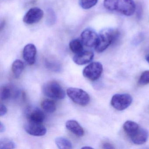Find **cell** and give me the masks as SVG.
I'll return each instance as SVG.
<instances>
[{"label": "cell", "mask_w": 149, "mask_h": 149, "mask_svg": "<svg viewBox=\"0 0 149 149\" xmlns=\"http://www.w3.org/2000/svg\"><path fill=\"white\" fill-rule=\"evenodd\" d=\"M104 6L107 10L127 16L133 15L136 8L133 0H104Z\"/></svg>", "instance_id": "1"}, {"label": "cell", "mask_w": 149, "mask_h": 149, "mask_svg": "<svg viewBox=\"0 0 149 149\" xmlns=\"http://www.w3.org/2000/svg\"><path fill=\"white\" fill-rule=\"evenodd\" d=\"M119 36V32L116 29H107L100 32L98 42L95 47L97 53H102L106 50Z\"/></svg>", "instance_id": "2"}, {"label": "cell", "mask_w": 149, "mask_h": 149, "mask_svg": "<svg viewBox=\"0 0 149 149\" xmlns=\"http://www.w3.org/2000/svg\"><path fill=\"white\" fill-rule=\"evenodd\" d=\"M42 92L46 96L55 99H64L66 94L62 87L57 82L50 81L42 87Z\"/></svg>", "instance_id": "3"}, {"label": "cell", "mask_w": 149, "mask_h": 149, "mask_svg": "<svg viewBox=\"0 0 149 149\" xmlns=\"http://www.w3.org/2000/svg\"><path fill=\"white\" fill-rule=\"evenodd\" d=\"M67 95L73 102L81 106L88 105L90 97L87 92L78 88H70L67 90Z\"/></svg>", "instance_id": "4"}, {"label": "cell", "mask_w": 149, "mask_h": 149, "mask_svg": "<svg viewBox=\"0 0 149 149\" xmlns=\"http://www.w3.org/2000/svg\"><path fill=\"white\" fill-rule=\"evenodd\" d=\"M132 102V97L129 94H117L112 96L111 104L116 109L123 111L128 108Z\"/></svg>", "instance_id": "5"}, {"label": "cell", "mask_w": 149, "mask_h": 149, "mask_svg": "<svg viewBox=\"0 0 149 149\" xmlns=\"http://www.w3.org/2000/svg\"><path fill=\"white\" fill-rule=\"evenodd\" d=\"M103 66L98 62H94L86 66L83 71L84 76L91 81L97 80L102 75Z\"/></svg>", "instance_id": "6"}, {"label": "cell", "mask_w": 149, "mask_h": 149, "mask_svg": "<svg viewBox=\"0 0 149 149\" xmlns=\"http://www.w3.org/2000/svg\"><path fill=\"white\" fill-rule=\"evenodd\" d=\"M44 16L43 11L40 8H30L23 17V22L26 24L32 25L39 22Z\"/></svg>", "instance_id": "7"}, {"label": "cell", "mask_w": 149, "mask_h": 149, "mask_svg": "<svg viewBox=\"0 0 149 149\" xmlns=\"http://www.w3.org/2000/svg\"><path fill=\"white\" fill-rule=\"evenodd\" d=\"M99 36L93 29H87L81 34V40L84 45L89 47H95L98 42Z\"/></svg>", "instance_id": "8"}, {"label": "cell", "mask_w": 149, "mask_h": 149, "mask_svg": "<svg viewBox=\"0 0 149 149\" xmlns=\"http://www.w3.org/2000/svg\"><path fill=\"white\" fill-rule=\"evenodd\" d=\"M25 130L29 135L36 136H44L47 132V128L42 123L29 122L25 125Z\"/></svg>", "instance_id": "9"}, {"label": "cell", "mask_w": 149, "mask_h": 149, "mask_svg": "<svg viewBox=\"0 0 149 149\" xmlns=\"http://www.w3.org/2000/svg\"><path fill=\"white\" fill-rule=\"evenodd\" d=\"M26 116L29 122L38 123H42L45 118L44 112L37 108L28 109Z\"/></svg>", "instance_id": "10"}, {"label": "cell", "mask_w": 149, "mask_h": 149, "mask_svg": "<svg viewBox=\"0 0 149 149\" xmlns=\"http://www.w3.org/2000/svg\"><path fill=\"white\" fill-rule=\"evenodd\" d=\"M37 49L34 44H27L24 47L23 50V57L25 61L29 64L33 65L36 62Z\"/></svg>", "instance_id": "11"}, {"label": "cell", "mask_w": 149, "mask_h": 149, "mask_svg": "<svg viewBox=\"0 0 149 149\" xmlns=\"http://www.w3.org/2000/svg\"><path fill=\"white\" fill-rule=\"evenodd\" d=\"M94 53L91 51H83L76 54L73 57V61L77 65H84L90 62L94 58Z\"/></svg>", "instance_id": "12"}, {"label": "cell", "mask_w": 149, "mask_h": 149, "mask_svg": "<svg viewBox=\"0 0 149 149\" xmlns=\"http://www.w3.org/2000/svg\"><path fill=\"white\" fill-rule=\"evenodd\" d=\"M149 137V133L146 129L140 127L136 134L131 137V141L134 144H143L147 141Z\"/></svg>", "instance_id": "13"}, {"label": "cell", "mask_w": 149, "mask_h": 149, "mask_svg": "<svg viewBox=\"0 0 149 149\" xmlns=\"http://www.w3.org/2000/svg\"><path fill=\"white\" fill-rule=\"evenodd\" d=\"M66 127L68 130L77 136H82L84 135L83 128L76 120H68L66 123Z\"/></svg>", "instance_id": "14"}, {"label": "cell", "mask_w": 149, "mask_h": 149, "mask_svg": "<svg viewBox=\"0 0 149 149\" xmlns=\"http://www.w3.org/2000/svg\"><path fill=\"white\" fill-rule=\"evenodd\" d=\"M140 127L136 122L130 120L126 121L123 125L124 130L130 137L133 136Z\"/></svg>", "instance_id": "15"}, {"label": "cell", "mask_w": 149, "mask_h": 149, "mask_svg": "<svg viewBox=\"0 0 149 149\" xmlns=\"http://www.w3.org/2000/svg\"><path fill=\"white\" fill-rule=\"evenodd\" d=\"M83 45L81 40L74 39L70 42V49L73 53L76 54L83 51Z\"/></svg>", "instance_id": "16"}, {"label": "cell", "mask_w": 149, "mask_h": 149, "mask_svg": "<svg viewBox=\"0 0 149 149\" xmlns=\"http://www.w3.org/2000/svg\"><path fill=\"white\" fill-rule=\"evenodd\" d=\"M24 69L23 62L20 60H16L12 64V69L15 77L18 78L22 74Z\"/></svg>", "instance_id": "17"}, {"label": "cell", "mask_w": 149, "mask_h": 149, "mask_svg": "<svg viewBox=\"0 0 149 149\" xmlns=\"http://www.w3.org/2000/svg\"><path fill=\"white\" fill-rule=\"evenodd\" d=\"M55 143L59 149H71L73 148L71 142L63 137H58L55 139Z\"/></svg>", "instance_id": "18"}, {"label": "cell", "mask_w": 149, "mask_h": 149, "mask_svg": "<svg viewBox=\"0 0 149 149\" xmlns=\"http://www.w3.org/2000/svg\"><path fill=\"white\" fill-rule=\"evenodd\" d=\"M42 108L48 113H53L56 110V105L53 100L46 99L43 100L41 104Z\"/></svg>", "instance_id": "19"}, {"label": "cell", "mask_w": 149, "mask_h": 149, "mask_svg": "<svg viewBox=\"0 0 149 149\" xmlns=\"http://www.w3.org/2000/svg\"><path fill=\"white\" fill-rule=\"evenodd\" d=\"M15 143L8 138H4L0 140V149H14L16 147Z\"/></svg>", "instance_id": "20"}, {"label": "cell", "mask_w": 149, "mask_h": 149, "mask_svg": "<svg viewBox=\"0 0 149 149\" xmlns=\"http://www.w3.org/2000/svg\"><path fill=\"white\" fill-rule=\"evenodd\" d=\"M12 88L9 86H3L1 88V99L5 101L9 98L13 94Z\"/></svg>", "instance_id": "21"}, {"label": "cell", "mask_w": 149, "mask_h": 149, "mask_svg": "<svg viewBox=\"0 0 149 149\" xmlns=\"http://www.w3.org/2000/svg\"><path fill=\"white\" fill-rule=\"evenodd\" d=\"M98 0H80L81 7L84 9H90L95 6L98 2Z\"/></svg>", "instance_id": "22"}, {"label": "cell", "mask_w": 149, "mask_h": 149, "mask_svg": "<svg viewBox=\"0 0 149 149\" xmlns=\"http://www.w3.org/2000/svg\"><path fill=\"white\" fill-rule=\"evenodd\" d=\"M139 84L145 85L149 84V70H146L141 74L139 80Z\"/></svg>", "instance_id": "23"}, {"label": "cell", "mask_w": 149, "mask_h": 149, "mask_svg": "<svg viewBox=\"0 0 149 149\" xmlns=\"http://www.w3.org/2000/svg\"><path fill=\"white\" fill-rule=\"evenodd\" d=\"M56 15L54 12L51 9H49L47 11V22L48 24L52 25L56 21Z\"/></svg>", "instance_id": "24"}, {"label": "cell", "mask_w": 149, "mask_h": 149, "mask_svg": "<svg viewBox=\"0 0 149 149\" xmlns=\"http://www.w3.org/2000/svg\"><path fill=\"white\" fill-rule=\"evenodd\" d=\"M7 112V109L6 105L1 104V111H0V116H5Z\"/></svg>", "instance_id": "25"}, {"label": "cell", "mask_w": 149, "mask_h": 149, "mask_svg": "<svg viewBox=\"0 0 149 149\" xmlns=\"http://www.w3.org/2000/svg\"><path fill=\"white\" fill-rule=\"evenodd\" d=\"M102 148L104 149H114L113 145L109 143H103Z\"/></svg>", "instance_id": "26"}, {"label": "cell", "mask_w": 149, "mask_h": 149, "mask_svg": "<svg viewBox=\"0 0 149 149\" xmlns=\"http://www.w3.org/2000/svg\"><path fill=\"white\" fill-rule=\"evenodd\" d=\"M6 126L4 125V124L2 123V122H1V123H0V132L1 133L4 132L6 130Z\"/></svg>", "instance_id": "27"}, {"label": "cell", "mask_w": 149, "mask_h": 149, "mask_svg": "<svg viewBox=\"0 0 149 149\" xmlns=\"http://www.w3.org/2000/svg\"><path fill=\"white\" fill-rule=\"evenodd\" d=\"M146 60L147 62L149 63V54L147 55V56H146Z\"/></svg>", "instance_id": "28"}, {"label": "cell", "mask_w": 149, "mask_h": 149, "mask_svg": "<svg viewBox=\"0 0 149 149\" xmlns=\"http://www.w3.org/2000/svg\"><path fill=\"white\" fill-rule=\"evenodd\" d=\"M87 149V148H88V149H93V148H92V147H89V146H84V147H82V149Z\"/></svg>", "instance_id": "29"}]
</instances>
